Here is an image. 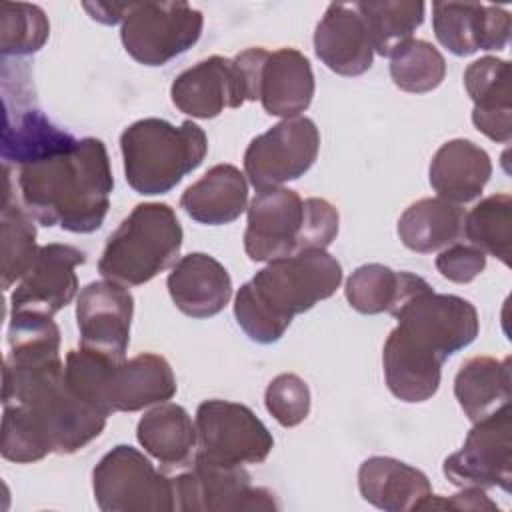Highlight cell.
<instances>
[{"label": "cell", "mask_w": 512, "mask_h": 512, "mask_svg": "<svg viewBox=\"0 0 512 512\" xmlns=\"http://www.w3.org/2000/svg\"><path fill=\"white\" fill-rule=\"evenodd\" d=\"M2 386V456L16 464L74 454L96 440L108 416L64 382L60 352H8Z\"/></svg>", "instance_id": "obj_1"}, {"label": "cell", "mask_w": 512, "mask_h": 512, "mask_svg": "<svg viewBox=\"0 0 512 512\" xmlns=\"http://www.w3.org/2000/svg\"><path fill=\"white\" fill-rule=\"evenodd\" d=\"M392 316L398 326L382 350L386 386L402 402H426L438 392L444 360L478 336V312L466 298L426 288Z\"/></svg>", "instance_id": "obj_2"}, {"label": "cell", "mask_w": 512, "mask_h": 512, "mask_svg": "<svg viewBox=\"0 0 512 512\" xmlns=\"http://www.w3.org/2000/svg\"><path fill=\"white\" fill-rule=\"evenodd\" d=\"M24 208L42 226L88 234L102 226L114 178L100 138H82L72 148L18 168Z\"/></svg>", "instance_id": "obj_3"}, {"label": "cell", "mask_w": 512, "mask_h": 512, "mask_svg": "<svg viewBox=\"0 0 512 512\" xmlns=\"http://www.w3.org/2000/svg\"><path fill=\"white\" fill-rule=\"evenodd\" d=\"M342 282L340 262L326 250H304L268 262L234 298V316L258 344L278 342L296 314L330 298Z\"/></svg>", "instance_id": "obj_4"}, {"label": "cell", "mask_w": 512, "mask_h": 512, "mask_svg": "<svg viewBox=\"0 0 512 512\" xmlns=\"http://www.w3.org/2000/svg\"><path fill=\"white\" fill-rule=\"evenodd\" d=\"M66 386L110 416L162 404L176 394V378L164 356L142 352L130 360L78 346L64 360Z\"/></svg>", "instance_id": "obj_5"}, {"label": "cell", "mask_w": 512, "mask_h": 512, "mask_svg": "<svg viewBox=\"0 0 512 512\" xmlns=\"http://www.w3.org/2000/svg\"><path fill=\"white\" fill-rule=\"evenodd\" d=\"M338 222L336 206L324 198L302 200L284 186L258 190L248 206L244 250L252 262L326 250L338 234Z\"/></svg>", "instance_id": "obj_6"}, {"label": "cell", "mask_w": 512, "mask_h": 512, "mask_svg": "<svg viewBox=\"0 0 512 512\" xmlns=\"http://www.w3.org/2000/svg\"><path fill=\"white\" fill-rule=\"evenodd\" d=\"M124 176L142 196L170 192L186 174L196 170L208 138L192 120L174 126L162 118H142L120 134Z\"/></svg>", "instance_id": "obj_7"}, {"label": "cell", "mask_w": 512, "mask_h": 512, "mask_svg": "<svg viewBox=\"0 0 512 512\" xmlns=\"http://www.w3.org/2000/svg\"><path fill=\"white\" fill-rule=\"evenodd\" d=\"M182 226L164 202L136 204L110 234L98 272L124 286H140L176 264L182 248Z\"/></svg>", "instance_id": "obj_8"}, {"label": "cell", "mask_w": 512, "mask_h": 512, "mask_svg": "<svg viewBox=\"0 0 512 512\" xmlns=\"http://www.w3.org/2000/svg\"><path fill=\"white\" fill-rule=\"evenodd\" d=\"M94 500L102 512H172V476L156 470L136 448L118 444L92 470Z\"/></svg>", "instance_id": "obj_9"}, {"label": "cell", "mask_w": 512, "mask_h": 512, "mask_svg": "<svg viewBox=\"0 0 512 512\" xmlns=\"http://www.w3.org/2000/svg\"><path fill=\"white\" fill-rule=\"evenodd\" d=\"M202 26V12L186 2H140L130 4L120 38L136 62L164 66L198 42Z\"/></svg>", "instance_id": "obj_10"}, {"label": "cell", "mask_w": 512, "mask_h": 512, "mask_svg": "<svg viewBox=\"0 0 512 512\" xmlns=\"http://www.w3.org/2000/svg\"><path fill=\"white\" fill-rule=\"evenodd\" d=\"M196 434V454L222 466L260 464L274 448L264 422L230 400H204L196 410Z\"/></svg>", "instance_id": "obj_11"}, {"label": "cell", "mask_w": 512, "mask_h": 512, "mask_svg": "<svg viewBox=\"0 0 512 512\" xmlns=\"http://www.w3.org/2000/svg\"><path fill=\"white\" fill-rule=\"evenodd\" d=\"M320 132L306 116L284 118L256 136L244 152V172L256 190L278 188L298 180L316 162Z\"/></svg>", "instance_id": "obj_12"}, {"label": "cell", "mask_w": 512, "mask_h": 512, "mask_svg": "<svg viewBox=\"0 0 512 512\" xmlns=\"http://www.w3.org/2000/svg\"><path fill=\"white\" fill-rule=\"evenodd\" d=\"M176 510H278L274 494L252 486L244 466H222L202 456L172 476Z\"/></svg>", "instance_id": "obj_13"}, {"label": "cell", "mask_w": 512, "mask_h": 512, "mask_svg": "<svg viewBox=\"0 0 512 512\" xmlns=\"http://www.w3.org/2000/svg\"><path fill=\"white\" fill-rule=\"evenodd\" d=\"M444 476L460 488H502L512 482V412L510 404L474 422L464 446L444 460Z\"/></svg>", "instance_id": "obj_14"}, {"label": "cell", "mask_w": 512, "mask_h": 512, "mask_svg": "<svg viewBox=\"0 0 512 512\" xmlns=\"http://www.w3.org/2000/svg\"><path fill=\"white\" fill-rule=\"evenodd\" d=\"M172 104L192 118H216L224 108L254 102L252 88L236 58L210 56L180 72L170 86Z\"/></svg>", "instance_id": "obj_15"}, {"label": "cell", "mask_w": 512, "mask_h": 512, "mask_svg": "<svg viewBox=\"0 0 512 512\" xmlns=\"http://www.w3.org/2000/svg\"><path fill=\"white\" fill-rule=\"evenodd\" d=\"M86 262V254L70 244H46L10 294V314L32 312L54 316L68 306L78 292L76 266Z\"/></svg>", "instance_id": "obj_16"}, {"label": "cell", "mask_w": 512, "mask_h": 512, "mask_svg": "<svg viewBox=\"0 0 512 512\" xmlns=\"http://www.w3.org/2000/svg\"><path fill=\"white\" fill-rule=\"evenodd\" d=\"M134 296L124 284L98 280L84 286L76 300L80 346L126 360Z\"/></svg>", "instance_id": "obj_17"}, {"label": "cell", "mask_w": 512, "mask_h": 512, "mask_svg": "<svg viewBox=\"0 0 512 512\" xmlns=\"http://www.w3.org/2000/svg\"><path fill=\"white\" fill-rule=\"evenodd\" d=\"M432 28L438 42L456 56L502 50L510 40L512 18L502 6L474 2H434Z\"/></svg>", "instance_id": "obj_18"}, {"label": "cell", "mask_w": 512, "mask_h": 512, "mask_svg": "<svg viewBox=\"0 0 512 512\" xmlns=\"http://www.w3.org/2000/svg\"><path fill=\"white\" fill-rule=\"evenodd\" d=\"M314 50L340 76H360L372 66L374 48L356 2H332L326 8L314 30Z\"/></svg>", "instance_id": "obj_19"}, {"label": "cell", "mask_w": 512, "mask_h": 512, "mask_svg": "<svg viewBox=\"0 0 512 512\" xmlns=\"http://www.w3.org/2000/svg\"><path fill=\"white\" fill-rule=\"evenodd\" d=\"M172 302L192 318H210L224 310L232 298L228 270L204 252L182 256L166 280Z\"/></svg>", "instance_id": "obj_20"}, {"label": "cell", "mask_w": 512, "mask_h": 512, "mask_svg": "<svg viewBox=\"0 0 512 512\" xmlns=\"http://www.w3.org/2000/svg\"><path fill=\"white\" fill-rule=\"evenodd\" d=\"M464 86L474 102V126L494 142L508 144L512 138L510 68L496 56L474 60L464 70Z\"/></svg>", "instance_id": "obj_21"}, {"label": "cell", "mask_w": 512, "mask_h": 512, "mask_svg": "<svg viewBox=\"0 0 512 512\" xmlns=\"http://www.w3.org/2000/svg\"><path fill=\"white\" fill-rule=\"evenodd\" d=\"M314 96L310 60L296 48L268 52L258 84V100L270 116L294 118L304 112Z\"/></svg>", "instance_id": "obj_22"}, {"label": "cell", "mask_w": 512, "mask_h": 512, "mask_svg": "<svg viewBox=\"0 0 512 512\" xmlns=\"http://www.w3.org/2000/svg\"><path fill=\"white\" fill-rule=\"evenodd\" d=\"M358 488L366 502L384 512L418 510L432 494L428 476L390 456H372L360 464Z\"/></svg>", "instance_id": "obj_23"}, {"label": "cell", "mask_w": 512, "mask_h": 512, "mask_svg": "<svg viewBox=\"0 0 512 512\" xmlns=\"http://www.w3.org/2000/svg\"><path fill=\"white\" fill-rule=\"evenodd\" d=\"M492 176V162L472 140L454 138L442 144L430 162V186L454 204L476 200Z\"/></svg>", "instance_id": "obj_24"}, {"label": "cell", "mask_w": 512, "mask_h": 512, "mask_svg": "<svg viewBox=\"0 0 512 512\" xmlns=\"http://www.w3.org/2000/svg\"><path fill=\"white\" fill-rule=\"evenodd\" d=\"M136 438L164 472H180L196 456V424L180 404L162 402L148 410L136 426Z\"/></svg>", "instance_id": "obj_25"}, {"label": "cell", "mask_w": 512, "mask_h": 512, "mask_svg": "<svg viewBox=\"0 0 512 512\" xmlns=\"http://www.w3.org/2000/svg\"><path fill=\"white\" fill-rule=\"evenodd\" d=\"M248 204L246 176L232 164L212 166L200 180L190 184L182 196V210L196 222L220 226L234 222Z\"/></svg>", "instance_id": "obj_26"}, {"label": "cell", "mask_w": 512, "mask_h": 512, "mask_svg": "<svg viewBox=\"0 0 512 512\" xmlns=\"http://www.w3.org/2000/svg\"><path fill=\"white\" fill-rule=\"evenodd\" d=\"M2 160L4 166H26L72 148L78 138L54 126L40 110L24 108L16 114L4 108Z\"/></svg>", "instance_id": "obj_27"}, {"label": "cell", "mask_w": 512, "mask_h": 512, "mask_svg": "<svg viewBox=\"0 0 512 512\" xmlns=\"http://www.w3.org/2000/svg\"><path fill=\"white\" fill-rule=\"evenodd\" d=\"M430 288L412 272H396L384 264L358 266L346 280V300L360 314H394L408 298Z\"/></svg>", "instance_id": "obj_28"}, {"label": "cell", "mask_w": 512, "mask_h": 512, "mask_svg": "<svg viewBox=\"0 0 512 512\" xmlns=\"http://www.w3.org/2000/svg\"><path fill=\"white\" fill-rule=\"evenodd\" d=\"M510 394V358L498 360L492 356H472L456 372L454 396L472 422L510 404Z\"/></svg>", "instance_id": "obj_29"}, {"label": "cell", "mask_w": 512, "mask_h": 512, "mask_svg": "<svg viewBox=\"0 0 512 512\" xmlns=\"http://www.w3.org/2000/svg\"><path fill=\"white\" fill-rule=\"evenodd\" d=\"M464 208L444 198H422L412 202L398 220L402 244L420 254H430L454 244L462 236Z\"/></svg>", "instance_id": "obj_30"}, {"label": "cell", "mask_w": 512, "mask_h": 512, "mask_svg": "<svg viewBox=\"0 0 512 512\" xmlns=\"http://www.w3.org/2000/svg\"><path fill=\"white\" fill-rule=\"evenodd\" d=\"M356 8L362 14L374 52L390 56L422 26L426 4L414 0H382L356 2Z\"/></svg>", "instance_id": "obj_31"}, {"label": "cell", "mask_w": 512, "mask_h": 512, "mask_svg": "<svg viewBox=\"0 0 512 512\" xmlns=\"http://www.w3.org/2000/svg\"><path fill=\"white\" fill-rule=\"evenodd\" d=\"M462 236L472 246L510 266L512 244V198L510 194H492L480 200L466 216Z\"/></svg>", "instance_id": "obj_32"}, {"label": "cell", "mask_w": 512, "mask_h": 512, "mask_svg": "<svg viewBox=\"0 0 512 512\" xmlns=\"http://www.w3.org/2000/svg\"><path fill=\"white\" fill-rule=\"evenodd\" d=\"M36 226L26 208L14 200L6 180V194L2 204V288L10 290L30 268L38 254Z\"/></svg>", "instance_id": "obj_33"}, {"label": "cell", "mask_w": 512, "mask_h": 512, "mask_svg": "<svg viewBox=\"0 0 512 512\" xmlns=\"http://www.w3.org/2000/svg\"><path fill=\"white\" fill-rule=\"evenodd\" d=\"M390 76L404 92H432L446 76V60L434 44L410 38L390 54Z\"/></svg>", "instance_id": "obj_34"}, {"label": "cell", "mask_w": 512, "mask_h": 512, "mask_svg": "<svg viewBox=\"0 0 512 512\" xmlns=\"http://www.w3.org/2000/svg\"><path fill=\"white\" fill-rule=\"evenodd\" d=\"M50 36L44 10L26 2L0 4V52L2 56H26L38 52Z\"/></svg>", "instance_id": "obj_35"}, {"label": "cell", "mask_w": 512, "mask_h": 512, "mask_svg": "<svg viewBox=\"0 0 512 512\" xmlns=\"http://www.w3.org/2000/svg\"><path fill=\"white\" fill-rule=\"evenodd\" d=\"M264 404L280 426H298L310 414V388L298 374H278L266 386Z\"/></svg>", "instance_id": "obj_36"}, {"label": "cell", "mask_w": 512, "mask_h": 512, "mask_svg": "<svg viewBox=\"0 0 512 512\" xmlns=\"http://www.w3.org/2000/svg\"><path fill=\"white\" fill-rule=\"evenodd\" d=\"M486 268V254L472 244H450L436 256V270L450 282L468 284Z\"/></svg>", "instance_id": "obj_37"}, {"label": "cell", "mask_w": 512, "mask_h": 512, "mask_svg": "<svg viewBox=\"0 0 512 512\" xmlns=\"http://www.w3.org/2000/svg\"><path fill=\"white\" fill-rule=\"evenodd\" d=\"M428 508H440V510H490V512H500L498 504L488 498V494L482 488H462L454 496H434L430 494L418 510H428Z\"/></svg>", "instance_id": "obj_38"}, {"label": "cell", "mask_w": 512, "mask_h": 512, "mask_svg": "<svg viewBox=\"0 0 512 512\" xmlns=\"http://www.w3.org/2000/svg\"><path fill=\"white\" fill-rule=\"evenodd\" d=\"M84 8L98 22H102V24H116V22L124 20L130 4H84Z\"/></svg>", "instance_id": "obj_39"}]
</instances>
